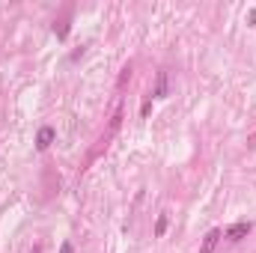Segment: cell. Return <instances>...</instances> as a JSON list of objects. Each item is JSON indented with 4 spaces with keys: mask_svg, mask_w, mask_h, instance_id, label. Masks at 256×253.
Wrapping results in <instances>:
<instances>
[{
    "mask_svg": "<svg viewBox=\"0 0 256 253\" xmlns=\"http://www.w3.org/2000/svg\"><path fill=\"white\" fill-rule=\"evenodd\" d=\"M167 90H170L167 86V72H158V80H155V92L152 96L155 98H167Z\"/></svg>",
    "mask_w": 256,
    "mask_h": 253,
    "instance_id": "277c9868",
    "label": "cell"
},
{
    "mask_svg": "<svg viewBox=\"0 0 256 253\" xmlns=\"http://www.w3.org/2000/svg\"><path fill=\"white\" fill-rule=\"evenodd\" d=\"M54 137H57V131H54V128L42 126V128H39V134H36V149H39V152H45V149L54 143Z\"/></svg>",
    "mask_w": 256,
    "mask_h": 253,
    "instance_id": "6da1fadb",
    "label": "cell"
},
{
    "mask_svg": "<svg viewBox=\"0 0 256 253\" xmlns=\"http://www.w3.org/2000/svg\"><path fill=\"white\" fill-rule=\"evenodd\" d=\"M164 232H167V214H161V218H158V224H155V236L161 238Z\"/></svg>",
    "mask_w": 256,
    "mask_h": 253,
    "instance_id": "8992f818",
    "label": "cell"
},
{
    "mask_svg": "<svg viewBox=\"0 0 256 253\" xmlns=\"http://www.w3.org/2000/svg\"><path fill=\"white\" fill-rule=\"evenodd\" d=\"M60 253H74V248H72L68 242H63V244H60Z\"/></svg>",
    "mask_w": 256,
    "mask_h": 253,
    "instance_id": "ba28073f",
    "label": "cell"
},
{
    "mask_svg": "<svg viewBox=\"0 0 256 253\" xmlns=\"http://www.w3.org/2000/svg\"><path fill=\"white\" fill-rule=\"evenodd\" d=\"M250 230H254V226H250L248 220H242V224H232V226L226 230V238H230V242H242V238H248V236H250Z\"/></svg>",
    "mask_w": 256,
    "mask_h": 253,
    "instance_id": "7a4b0ae2",
    "label": "cell"
},
{
    "mask_svg": "<svg viewBox=\"0 0 256 253\" xmlns=\"http://www.w3.org/2000/svg\"><path fill=\"white\" fill-rule=\"evenodd\" d=\"M149 110H152V102H143V108H140V116H149Z\"/></svg>",
    "mask_w": 256,
    "mask_h": 253,
    "instance_id": "52a82bcc",
    "label": "cell"
},
{
    "mask_svg": "<svg viewBox=\"0 0 256 253\" xmlns=\"http://www.w3.org/2000/svg\"><path fill=\"white\" fill-rule=\"evenodd\" d=\"M54 36H57V39H66V36H68V21L54 24Z\"/></svg>",
    "mask_w": 256,
    "mask_h": 253,
    "instance_id": "5b68a950",
    "label": "cell"
},
{
    "mask_svg": "<svg viewBox=\"0 0 256 253\" xmlns=\"http://www.w3.org/2000/svg\"><path fill=\"white\" fill-rule=\"evenodd\" d=\"M218 242H220V230H208L206 238H202V244H200V253H214Z\"/></svg>",
    "mask_w": 256,
    "mask_h": 253,
    "instance_id": "3957f363",
    "label": "cell"
}]
</instances>
